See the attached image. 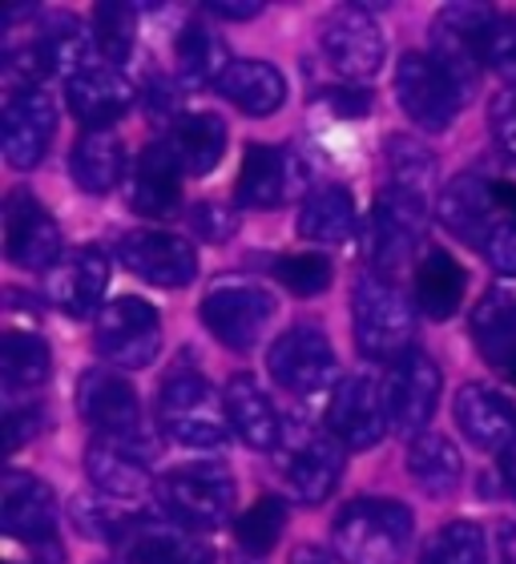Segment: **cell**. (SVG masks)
<instances>
[{"instance_id":"bcb514c9","label":"cell","mask_w":516,"mask_h":564,"mask_svg":"<svg viewBox=\"0 0 516 564\" xmlns=\"http://www.w3.org/2000/svg\"><path fill=\"white\" fill-rule=\"evenodd\" d=\"M45 432V408L41 403H21V408H9L4 412V444H9V452H21L29 440H36V435Z\"/></svg>"},{"instance_id":"4fadbf2b","label":"cell","mask_w":516,"mask_h":564,"mask_svg":"<svg viewBox=\"0 0 516 564\" xmlns=\"http://www.w3.org/2000/svg\"><path fill=\"white\" fill-rule=\"evenodd\" d=\"M423 223H428V206L423 202L408 198V194H396L391 186L379 189L364 230L367 259L376 262L379 274H391L416 259V250L423 242Z\"/></svg>"},{"instance_id":"d590c367","label":"cell","mask_w":516,"mask_h":564,"mask_svg":"<svg viewBox=\"0 0 516 564\" xmlns=\"http://www.w3.org/2000/svg\"><path fill=\"white\" fill-rule=\"evenodd\" d=\"M49 367H53V355H49V343L33 330H4L0 335V383L9 395H21V391H36L49 379Z\"/></svg>"},{"instance_id":"5bb4252c","label":"cell","mask_w":516,"mask_h":564,"mask_svg":"<svg viewBox=\"0 0 516 564\" xmlns=\"http://www.w3.org/2000/svg\"><path fill=\"white\" fill-rule=\"evenodd\" d=\"M319 45H323L331 65L343 77H352V82H367V77H376L384 69L387 45L367 4H340V9H331L323 17V24H319Z\"/></svg>"},{"instance_id":"e0dca14e","label":"cell","mask_w":516,"mask_h":564,"mask_svg":"<svg viewBox=\"0 0 516 564\" xmlns=\"http://www.w3.org/2000/svg\"><path fill=\"white\" fill-rule=\"evenodd\" d=\"M440 367L432 364V355L411 347L408 355H399L396 364L387 367L384 379V395H387V412H391V432L396 435H416L428 432V420L436 415V403H440Z\"/></svg>"},{"instance_id":"74e56055","label":"cell","mask_w":516,"mask_h":564,"mask_svg":"<svg viewBox=\"0 0 516 564\" xmlns=\"http://www.w3.org/2000/svg\"><path fill=\"white\" fill-rule=\"evenodd\" d=\"M488 561V536L472 520H452L436 529L420 549V564H484Z\"/></svg>"},{"instance_id":"3957f363","label":"cell","mask_w":516,"mask_h":564,"mask_svg":"<svg viewBox=\"0 0 516 564\" xmlns=\"http://www.w3.org/2000/svg\"><path fill=\"white\" fill-rule=\"evenodd\" d=\"M352 330L355 347L367 359L396 364L399 355L411 351V339H416V303L399 291L391 274L364 271L352 291Z\"/></svg>"},{"instance_id":"4316f807","label":"cell","mask_w":516,"mask_h":564,"mask_svg":"<svg viewBox=\"0 0 516 564\" xmlns=\"http://www.w3.org/2000/svg\"><path fill=\"white\" fill-rule=\"evenodd\" d=\"M226 420L230 432L250 447V452H279L282 444V420L275 412V403L255 376H230L223 388Z\"/></svg>"},{"instance_id":"ac0fdd59","label":"cell","mask_w":516,"mask_h":564,"mask_svg":"<svg viewBox=\"0 0 516 564\" xmlns=\"http://www.w3.org/2000/svg\"><path fill=\"white\" fill-rule=\"evenodd\" d=\"M4 259L21 271L45 274L65 259V242L53 214L29 189H9L4 198Z\"/></svg>"},{"instance_id":"484cf974","label":"cell","mask_w":516,"mask_h":564,"mask_svg":"<svg viewBox=\"0 0 516 564\" xmlns=\"http://www.w3.org/2000/svg\"><path fill=\"white\" fill-rule=\"evenodd\" d=\"M65 101H69V113L82 121L85 130H109L114 121L126 118L138 94L118 69L94 65V69L77 73L73 82H65Z\"/></svg>"},{"instance_id":"f907efd6","label":"cell","mask_w":516,"mask_h":564,"mask_svg":"<svg viewBox=\"0 0 516 564\" xmlns=\"http://www.w3.org/2000/svg\"><path fill=\"white\" fill-rule=\"evenodd\" d=\"M501 480H505V492L516 500V447H508L501 456Z\"/></svg>"},{"instance_id":"60d3db41","label":"cell","mask_w":516,"mask_h":564,"mask_svg":"<svg viewBox=\"0 0 516 564\" xmlns=\"http://www.w3.org/2000/svg\"><path fill=\"white\" fill-rule=\"evenodd\" d=\"M287 529V500L282 496H262L235 520V536L250 556H267L282 541Z\"/></svg>"},{"instance_id":"f5cc1de1","label":"cell","mask_w":516,"mask_h":564,"mask_svg":"<svg viewBox=\"0 0 516 564\" xmlns=\"http://www.w3.org/2000/svg\"><path fill=\"white\" fill-rule=\"evenodd\" d=\"M294 564H327V556H323V553H315V549H307V553H299V556H294Z\"/></svg>"},{"instance_id":"7bdbcfd3","label":"cell","mask_w":516,"mask_h":564,"mask_svg":"<svg viewBox=\"0 0 516 564\" xmlns=\"http://www.w3.org/2000/svg\"><path fill=\"white\" fill-rule=\"evenodd\" d=\"M484 69H493L496 77H505L516 85V17L496 12L493 33H488V48H484Z\"/></svg>"},{"instance_id":"c3c4849f","label":"cell","mask_w":516,"mask_h":564,"mask_svg":"<svg viewBox=\"0 0 516 564\" xmlns=\"http://www.w3.org/2000/svg\"><path fill=\"white\" fill-rule=\"evenodd\" d=\"M178 101H182V97H178V89L170 82H150V89H146V109H150L153 121L158 118L165 121V130L182 118V113H178Z\"/></svg>"},{"instance_id":"681fc988","label":"cell","mask_w":516,"mask_h":564,"mask_svg":"<svg viewBox=\"0 0 516 564\" xmlns=\"http://www.w3.org/2000/svg\"><path fill=\"white\" fill-rule=\"evenodd\" d=\"M206 12L218 17V21H255L258 12H262V4L258 0H211Z\"/></svg>"},{"instance_id":"1f68e13d","label":"cell","mask_w":516,"mask_h":564,"mask_svg":"<svg viewBox=\"0 0 516 564\" xmlns=\"http://www.w3.org/2000/svg\"><path fill=\"white\" fill-rule=\"evenodd\" d=\"M214 89L235 109H243L247 118H270L287 101V82L270 61H235Z\"/></svg>"},{"instance_id":"2e32d148","label":"cell","mask_w":516,"mask_h":564,"mask_svg":"<svg viewBox=\"0 0 516 564\" xmlns=\"http://www.w3.org/2000/svg\"><path fill=\"white\" fill-rule=\"evenodd\" d=\"M396 97L411 126L428 133H444L456 121L464 94L448 82L444 69L428 53H404L396 65Z\"/></svg>"},{"instance_id":"6da1fadb","label":"cell","mask_w":516,"mask_h":564,"mask_svg":"<svg viewBox=\"0 0 516 564\" xmlns=\"http://www.w3.org/2000/svg\"><path fill=\"white\" fill-rule=\"evenodd\" d=\"M436 218L444 230L472 247L496 274L516 279V186L505 177L460 174L452 177L440 198Z\"/></svg>"},{"instance_id":"b9f144b4","label":"cell","mask_w":516,"mask_h":564,"mask_svg":"<svg viewBox=\"0 0 516 564\" xmlns=\"http://www.w3.org/2000/svg\"><path fill=\"white\" fill-rule=\"evenodd\" d=\"M270 274L279 286L294 294V299H315L331 286L335 279V267L323 254H275L270 259Z\"/></svg>"},{"instance_id":"ffe728a7","label":"cell","mask_w":516,"mask_h":564,"mask_svg":"<svg viewBox=\"0 0 516 564\" xmlns=\"http://www.w3.org/2000/svg\"><path fill=\"white\" fill-rule=\"evenodd\" d=\"M307 165L299 162V153L279 150V145H250L243 158L235 182V198L247 210H275L287 206L291 198L307 194Z\"/></svg>"},{"instance_id":"7a4b0ae2","label":"cell","mask_w":516,"mask_h":564,"mask_svg":"<svg viewBox=\"0 0 516 564\" xmlns=\"http://www.w3.org/2000/svg\"><path fill=\"white\" fill-rule=\"evenodd\" d=\"M411 536H416V520H411L408 505L384 500V496H364L335 517L331 549L343 564H404Z\"/></svg>"},{"instance_id":"836d02e7","label":"cell","mask_w":516,"mask_h":564,"mask_svg":"<svg viewBox=\"0 0 516 564\" xmlns=\"http://www.w3.org/2000/svg\"><path fill=\"white\" fill-rule=\"evenodd\" d=\"M174 61H178V77L186 89H202V85H218L226 77V69L235 65L230 61V48L211 24H186L174 41Z\"/></svg>"},{"instance_id":"5b68a950","label":"cell","mask_w":516,"mask_h":564,"mask_svg":"<svg viewBox=\"0 0 516 564\" xmlns=\"http://www.w3.org/2000/svg\"><path fill=\"white\" fill-rule=\"evenodd\" d=\"M158 505L182 529H223L226 517L235 512V476L226 464L202 459V464H182L158 476Z\"/></svg>"},{"instance_id":"ee69618b","label":"cell","mask_w":516,"mask_h":564,"mask_svg":"<svg viewBox=\"0 0 516 564\" xmlns=\"http://www.w3.org/2000/svg\"><path fill=\"white\" fill-rule=\"evenodd\" d=\"M190 230L202 238V242H226V238H235L238 230V214L223 202H198L194 210H190Z\"/></svg>"},{"instance_id":"7402d4cb","label":"cell","mask_w":516,"mask_h":564,"mask_svg":"<svg viewBox=\"0 0 516 564\" xmlns=\"http://www.w3.org/2000/svg\"><path fill=\"white\" fill-rule=\"evenodd\" d=\"M150 459L153 447H138V444H118V440H101L97 435L89 452H85V471H89V484L94 492L109 496V500H138L150 488H158V480L150 476Z\"/></svg>"},{"instance_id":"9c48e42d","label":"cell","mask_w":516,"mask_h":564,"mask_svg":"<svg viewBox=\"0 0 516 564\" xmlns=\"http://www.w3.org/2000/svg\"><path fill=\"white\" fill-rule=\"evenodd\" d=\"M0 529L24 541L45 556L49 564L61 561V508L45 480L29 471H9L0 480Z\"/></svg>"},{"instance_id":"9a60e30c","label":"cell","mask_w":516,"mask_h":564,"mask_svg":"<svg viewBox=\"0 0 516 564\" xmlns=\"http://www.w3.org/2000/svg\"><path fill=\"white\" fill-rule=\"evenodd\" d=\"M267 367L275 383L291 395H319L340 376V359L331 351V339L315 323H299V327L282 330L267 355Z\"/></svg>"},{"instance_id":"30bf717a","label":"cell","mask_w":516,"mask_h":564,"mask_svg":"<svg viewBox=\"0 0 516 564\" xmlns=\"http://www.w3.org/2000/svg\"><path fill=\"white\" fill-rule=\"evenodd\" d=\"M270 318H275V294L250 279L214 282L211 294L202 299V323L230 351H250Z\"/></svg>"},{"instance_id":"f1b7e54d","label":"cell","mask_w":516,"mask_h":564,"mask_svg":"<svg viewBox=\"0 0 516 564\" xmlns=\"http://www.w3.org/2000/svg\"><path fill=\"white\" fill-rule=\"evenodd\" d=\"M226 121L218 113H182L165 130V150L178 162L182 177H206L226 153Z\"/></svg>"},{"instance_id":"83f0119b","label":"cell","mask_w":516,"mask_h":564,"mask_svg":"<svg viewBox=\"0 0 516 564\" xmlns=\"http://www.w3.org/2000/svg\"><path fill=\"white\" fill-rule=\"evenodd\" d=\"M469 291V271L460 267L444 247H428L416 259V282H411V303L423 318L444 323L460 311Z\"/></svg>"},{"instance_id":"f546056e","label":"cell","mask_w":516,"mask_h":564,"mask_svg":"<svg viewBox=\"0 0 516 564\" xmlns=\"http://www.w3.org/2000/svg\"><path fill=\"white\" fill-rule=\"evenodd\" d=\"M472 339L481 355L516 388V291H488L472 311Z\"/></svg>"},{"instance_id":"7dc6e473","label":"cell","mask_w":516,"mask_h":564,"mask_svg":"<svg viewBox=\"0 0 516 564\" xmlns=\"http://www.w3.org/2000/svg\"><path fill=\"white\" fill-rule=\"evenodd\" d=\"M323 106L340 121H355L372 113V97H367L364 89H327V94H323Z\"/></svg>"},{"instance_id":"52a82bcc","label":"cell","mask_w":516,"mask_h":564,"mask_svg":"<svg viewBox=\"0 0 516 564\" xmlns=\"http://www.w3.org/2000/svg\"><path fill=\"white\" fill-rule=\"evenodd\" d=\"M275 464H279L282 488H287L294 505H323L335 492V484L343 480L347 452H343V444L331 432L291 427V432H282Z\"/></svg>"},{"instance_id":"603a6c76","label":"cell","mask_w":516,"mask_h":564,"mask_svg":"<svg viewBox=\"0 0 516 564\" xmlns=\"http://www.w3.org/2000/svg\"><path fill=\"white\" fill-rule=\"evenodd\" d=\"M106 286H109V259L97 247L65 250V259L45 274L49 303L73 318L94 315L97 303L106 299Z\"/></svg>"},{"instance_id":"e575fe53","label":"cell","mask_w":516,"mask_h":564,"mask_svg":"<svg viewBox=\"0 0 516 564\" xmlns=\"http://www.w3.org/2000/svg\"><path fill=\"white\" fill-rule=\"evenodd\" d=\"M359 230L355 218V202L343 186H319L307 194L303 210H299V235L319 247H340Z\"/></svg>"},{"instance_id":"ba28073f","label":"cell","mask_w":516,"mask_h":564,"mask_svg":"<svg viewBox=\"0 0 516 564\" xmlns=\"http://www.w3.org/2000/svg\"><path fill=\"white\" fill-rule=\"evenodd\" d=\"M94 347L109 367L141 371L162 355V315L146 299H114L97 311Z\"/></svg>"},{"instance_id":"4dcf8cb0","label":"cell","mask_w":516,"mask_h":564,"mask_svg":"<svg viewBox=\"0 0 516 564\" xmlns=\"http://www.w3.org/2000/svg\"><path fill=\"white\" fill-rule=\"evenodd\" d=\"M69 174L85 194H109L114 186H126V150L114 130H85L73 141Z\"/></svg>"},{"instance_id":"816d5d0a","label":"cell","mask_w":516,"mask_h":564,"mask_svg":"<svg viewBox=\"0 0 516 564\" xmlns=\"http://www.w3.org/2000/svg\"><path fill=\"white\" fill-rule=\"evenodd\" d=\"M501 536H505V564H516V532L505 529Z\"/></svg>"},{"instance_id":"ab89813d","label":"cell","mask_w":516,"mask_h":564,"mask_svg":"<svg viewBox=\"0 0 516 564\" xmlns=\"http://www.w3.org/2000/svg\"><path fill=\"white\" fill-rule=\"evenodd\" d=\"M138 41V9L121 0H101L94 9V45L109 61V69L126 65Z\"/></svg>"},{"instance_id":"7c38bea8","label":"cell","mask_w":516,"mask_h":564,"mask_svg":"<svg viewBox=\"0 0 516 564\" xmlns=\"http://www.w3.org/2000/svg\"><path fill=\"white\" fill-rule=\"evenodd\" d=\"M57 133V106L41 85L9 89L0 106V153L12 170H33L41 165L45 150Z\"/></svg>"},{"instance_id":"8fae6325","label":"cell","mask_w":516,"mask_h":564,"mask_svg":"<svg viewBox=\"0 0 516 564\" xmlns=\"http://www.w3.org/2000/svg\"><path fill=\"white\" fill-rule=\"evenodd\" d=\"M77 412H82V420L89 423L101 440L153 447L146 427H141L138 391L129 388L126 376L109 371V367H94V371L82 376V383H77Z\"/></svg>"},{"instance_id":"277c9868","label":"cell","mask_w":516,"mask_h":564,"mask_svg":"<svg viewBox=\"0 0 516 564\" xmlns=\"http://www.w3.org/2000/svg\"><path fill=\"white\" fill-rule=\"evenodd\" d=\"M158 423L182 447H223L230 440L223 391L198 371H170L158 391Z\"/></svg>"},{"instance_id":"8992f818","label":"cell","mask_w":516,"mask_h":564,"mask_svg":"<svg viewBox=\"0 0 516 564\" xmlns=\"http://www.w3.org/2000/svg\"><path fill=\"white\" fill-rule=\"evenodd\" d=\"M496 12L488 4H472V0H456L444 4L432 21V53L428 57L444 69V77L456 85L464 101L476 94L484 73V48H488V33H493Z\"/></svg>"},{"instance_id":"cb8c5ba5","label":"cell","mask_w":516,"mask_h":564,"mask_svg":"<svg viewBox=\"0 0 516 564\" xmlns=\"http://www.w3.org/2000/svg\"><path fill=\"white\" fill-rule=\"evenodd\" d=\"M456 423L469 435L472 447L481 452H501L516 447V403L484 383H464L456 391Z\"/></svg>"},{"instance_id":"f35d334b","label":"cell","mask_w":516,"mask_h":564,"mask_svg":"<svg viewBox=\"0 0 516 564\" xmlns=\"http://www.w3.org/2000/svg\"><path fill=\"white\" fill-rule=\"evenodd\" d=\"M73 524L89 536V541H106V544H118L126 541V532L133 529V520H138V512H126L121 508V500H109V496L101 492H82L73 496Z\"/></svg>"},{"instance_id":"d6986e66","label":"cell","mask_w":516,"mask_h":564,"mask_svg":"<svg viewBox=\"0 0 516 564\" xmlns=\"http://www.w3.org/2000/svg\"><path fill=\"white\" fill-rule=\"evenodd\" d=\"M391 427V412H387L384 379L376 376H347L340 388L331 391L327 403V432L352 452L376 447Z\"/></svg>"},{"instance_id":"8d00e7d4","label":"cell","mask_w":516,"mask_h":564,"mask_svg":"<svg viewBox=\"0 0 516 564\" xmlns=\"http://www.w3.org/2000/svg\"><path fill=\"white\" fill-rule=\"evenodd\" d=\"M384 162H387V186L428 206V198H432L436 189V153L428 145H420L416 138H387Z\"/></svg>"},{"instance_id":"d4e9b609","label":"cell","mask_w":516,"mask_h":564,"mask_svg":"<svg viewBox=\"0 0 516 564\" xmlns=\"http://www.w3.org/2000/svg\"><path fill=\"white\" fill-rule=\"evenodd\" d=\"M126 202L141 218H170L182 206V170L165 145H146L126 174Z\"/></svg>"},{"instance_id":"d6a6232c","label":"cell","mask_w":516,"mask_h":564,"mask_svg":"<svg viewBox=\"0 0 516 564\" xmlns=\"http://www.w3.org/2000/svg\"><path fill=\"white\" fill-rule=\"evenodd\" d=\"M408 471L416 488L432 500H448V496L460 488V476H464V459H460V447L440 432H423L416 440H408Z\"/></svg>"},{"instance_id":"44dd1931","label":"cell","mask_w":516,"mask_h":564,"mask_svg":"<svg viewBox=\"0 0 516 564\" xmlns=\"http://www.w3.org/2000/svg\"><path fill=\"white\" fill-rule=\"evenodd\" d=\"M118 259L129 274L150 286H190L198 274L194 242L170 230H129L118 238Z\"/></svg>"},{"instance_id":"f6af8a7d","label":"cell","mask_w":516,"mask_h":564,"mask_svg":"<svg viewBox=\"0 0 516 564\" xmlns=\"http://www.w3.org/2000/svg\"><path fill=\"white\" fill-rule=\"evenodd\" d=\"M488 121H493V138L501 145V153L516 165V85H508V89H501L493 97Z\"/></svg>"}]
</instances>
